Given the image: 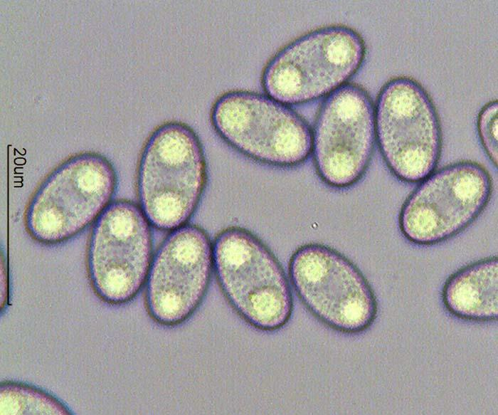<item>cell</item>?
Wrapping results in <instances>:
<instances>
[{"label":"cell","mask_w":498,"mask_h":415,"mask_svg":"<svg viewBox=\"0 0 498 415\" xmlns=\"http://www.w3.org/2000/svg\"><path fill=\"white\" fill-rule=\"evenodd\" d=\"M213 261L225 297L248 324L274 331L287 323L291 286L278 260L257 237L239 228L223 231L214 243Z\"/></svg>","instance_id":"1"},{"label":"cell","mask_w":498,"mask_h":415,"mask_svg":"<svg viewBox=\"0 0 498 415\" xmlns=\"http://www.w3.org/2000/svg\"><path fill=\"white\" fill-rule=\"evenodd\" d=\"M205 178L196 134L178 122L160 127L149 139L138 171V195L147 221L161 230L184 224L198 203Z\"/></svg>","instance_id":"2"},{"label":"cell","mask_w":498,"mask_h":415,"mask_svg":"<svg viewBox=\"0 0 498 415\" xmlns=\"http://www.w3.org/2000/svg\"><path fill=\"white\" fill-rule=\"evenodd\" d=\"M365 54V43L352 28H319L273 56L264 69L263 86L269 97L286 105L310 102L345 85Z\"/></svg>","instance_id":"3"},{"label":"cell","mask_w":498,"mask_h":415,"mask_svg":"<svg viewBox=\"0 0 498 415\" xmlns=\"http://www.w3.org/2000/svg\"><path fill=\"white\" fill-rule=\"evenodd\" d=\"M116 187L111 164L94 154L72 158L52 172L33 194L25 214L30 235L57 243L76 235L109 205Z\"/></svg>","instance_id":"4"},{"label":"cell","mask_w":498,"mask_h":415,"mask_svg":"<svg viewBox=\"0 0 498 415\" xmlns=\"http://www.w3.org/2000/svg\"><path fill=\"white\" fill-rule=\"evenodd\" d=\"M374 110L376 140L393 174L415 183L433 172L441 153L442 135L425 90L410 78L391 79L382 87Z\"/></svg>","instance_id":"5"},{"label":"cell","mask_w":498,"mask_h":415,"mask_svg":"<svg viewBox=\"0 0 498 415\" xmlns=\"http://www.w3.org/2000/svg\"><path fill=\"white\" fill-rule=\"evenodd\" d=\"M289 275L302 303L319 321L337 331L355 334L374 321V293L359 269L329 246L309 243L290 258Z\"/></svg>","instance_id":"6"},{"label":"cell","mask_w":498,"mask_h":415,"mask_svg":"<svg viewBox=\"0 0 498 415\" xmlns=\"http://www.w3.org/2000/svg\"><path fill=\"white\" fill-rule=\"evenodd\" d=\"M218 135L234 149L259 162L288 167L302 163L312 151V133L293 110L269 96L232 91L211 111Z\"/></svg>","instance_id":"7"},{"label":"cell","mask_w":498,"mask_h":415,"mask_svg":"<svg viewBox=\"0 0 498 415\" xmlns=\"http://www.w3.org/2000/svg\"><path fill=\"white\" fill-rule=\"evenodd\" d=\"M492 189L489 172L476 162H459L433 171L404 201L398 216L401 232L421 246L450 238L483 211Z\"/></svg>","instance_id":"8"},{"label":"cell","mask_w":498,"mask_h":415,"mask_svg":"<svg viewBox=\"0 0 498 415\" xmlns=\"http://www.w3.org/2000/svg\"><path fill=\"white\" fill-rule=\"evenodd\" d=\"M148 222L141 209L127 201L109 204L95 221L88 269L95 292L104 301L127 303L147 280L152 263Z\"/></svg>","instance_id":"9"},{"label":"cell","mask_w":498,"mask_h":415,"mask_svg":"<svg viewBox=\"0 0 498 415\" xmlns=\"http://www.w3.org/2000/svg\"><path fill=\"white\" fill-rule=\"evenodd\" d=\"M375 142V110L368 93L352 84L332 92L320 108L312 138L320 179L337 189L356 183L369 167Z\"/></svg>","instance_id":"10"},{"label":"cell","mask_w":498,"mask_h":415,"mask_svg":"<svg viewBox=\"0 0 498 415\" xmlns=\"http://www.w3.org/2000/svg\"><path fill=\"white\" fill-rule=\"evenodd\" d=\"M213 265V249L201 230L185 226L171 233L152 260L146 280L151 317L169 326L189 318L206 295Z\"/></svg>","instance_id":"11"},{"label":"cell","mask_w":498,"mask_h":415,"mask_svg":"<svg viewBox=\"0 0 498 415\" xmlns=\"http://www.w3.org/2000/svg\"><path fill=\"white\" fill-rule=\"evenodd\" d=\"M446 309L464 320L486 322L498 317V258L489 257L460 268L446 280Z\"/></svg>","instance_id":"12"},{"label":"cell","mask_w":498,"mask_h":415,"mask_svg":"<svg viewBox=\"0 0 498 415\" xmlns=\"http://www.w3.org/2000/svg\"><path fill=\"white\" fill-rule=\"evenodd\" d=\"M55 396L38 387L18 382H4L0 388V414H70Z\"/></svg>","instance_id":"13"},{"label":"cell","mask_w":498,"mask_h":415,"mask_svg":"<svg viewBox=\"0 0 498 415\" xmlns=\"http://www.w3.org/2000/svg\"><path fill=\"white\" fill-rule=\"evenodd\" d=\"M477 131L482 145L492 164H498V103L492 101L483 107L477 118Z\"/></svg>","instance_id":"14"}]
</instances>
